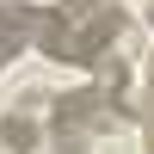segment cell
<instances>
[{
    "instance_id": "obj_5",
    "label": "cell",
    "mask_w": 154,
    "mask_h": 154,
    "mask_svg": "<svg viewBox=\"0 0 154 154\" xmlns=\"http://www.w3.org/2000/svg\"><path fill=\"white\" fill-rule=\"evenodd\" d=\"M56 154H80V148H56Z\"/></svg>"
},
{
    "instance_id": "obj_6",
    "label": "cell",
    "mask_w": 154,
    "mask_h": 154,
    "mask_svg": "<svg viewBox=\"0 0 154 154\" xmlns=\"http://www.w3.org/2000/svg\"><path fill=\"white\" fill-rule=\"evenodd\" d=\"M148 74H154V62H148Z\"/></svg>"
},
{
    "instance_id": "obj_1",
    "label": "cell",
    "mask_w": 154,
    "mask_h": 154,
    "mask_svg": "<svg viewBox=\"0 0 154 154\" xmlns=\"http://www.w3.org/2000/svg\"><path fill=\"white\" fill-rule=\"evenodd\" d=\"M123 6L117 0H56L43 6V37L37 49L56 62H80V68H99V62L117 56V37H123Z\"/></svg>"
},
{
    "instance_id": "obj_7",
    "label": "cell",
    "mask_w": 154,
    "mask_h": 154,
    "mask_svg": "<svg viewBox=\"0 0 154 154\" xmlns=\"http://www.w3.org/2000/svg\"><path fill=\"white\" fill-rule=\"evenodd\" d=\"M148 19H154V6H148Z\"/></svg>"
},
{
    "instance_id": "obj_2",
    "label": "cell",
    "mask_w": 154,
    "mask_h": 154,
    "mask_svg": "<svg viewBox=\"0 0 154 154\" xmlns=\"http://www.w3.org/2000/svg\"><path fill=\"white\" fill-rule=\"evenodd\" d=\"M123 80H130L123 56L99 62V80H93V86H80V93H62L56 105H49L56 136L74 148V136H86V130H111L117 117H130V105H123Z\"/></svg>"
},
{
    "instance_id": "obj_3",
    "label": "cell",
    "mask_w": 154,
    "mask_h": 154,
    "mask_svg": "<svg viewBox=\"0 0 154 154\" xmlns=\"http://www.w3.org/2000/svg\"><path fill=\"white\" fill-rule=\"evenodd\" d=\"M31 37H43V6H19V0H0V68L19 56Z\"/></svg>"
},
{
    "instance_id": "obj_4",
    "label": "cell",
    "mask_w": 154,
    "mask_h": 154,
    "mask_svg": "<svg viewBox=\"0 0 154 154\" xmlns=\"http://www.w3.org/2000/svg\"><path fill=\"white\" fill-rule=\"evenodd\" d=\"M136 117H142V136H148V154H154V93H148V105L136 111Z\"/></svg>"
}]
</instances>
